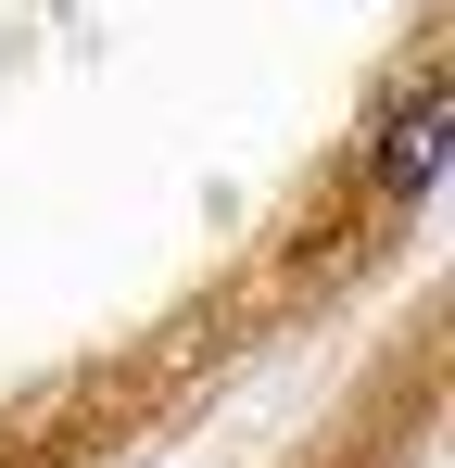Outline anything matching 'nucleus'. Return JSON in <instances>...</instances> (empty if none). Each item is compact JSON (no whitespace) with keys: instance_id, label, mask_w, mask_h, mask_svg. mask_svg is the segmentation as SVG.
Returning a JSON list of instances; mask_svg holds the SVG:
<instances>
[{"instance_id":"nucleus-1","label":"nucleus","mask_w":455,"mask_h":468,"mask_svg":"<svg viewBox=\"0 0 455 468\" xmlns=\"http://www.w3.org/2000/svg\"><path fill=\"white\" fill-rule=\"evenodd\" d=\"M443 165H455V89H418V101L379 127V190H392V203H418Z\"/></svg>"}]
</instances>
